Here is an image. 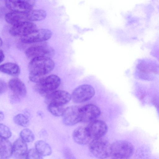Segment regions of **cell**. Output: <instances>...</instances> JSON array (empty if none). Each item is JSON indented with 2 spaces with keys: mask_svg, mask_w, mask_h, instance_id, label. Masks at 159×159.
<instances>
[{
  "mask_svg": "<svg viewBox=\"0 0 159 159\" xmlns=\"http://www.w3.org/2000/svg\"><path fill=\"white\" fill-rule=\"evenodd\" d=\"M54 61L50 57H40L31 59L29 63V79L34 82L39 83L45 75L54 68Z\"/></svg>",
  "mask_w": 159,
  "mask_h": 159,
  "instance_id": "6da1fadb",
  "label": "cell"
},
{
  "mask_svg": "<svg viewBox=\"0 0 159 159\" xmlns=\"http://www.w3.org/2000/svg\"><path fill=\"white\" fill-rule=\"evenodd\" d=\"M26 159H43L41 156L35 149H31L28 151Z\"/></svg>",
  "mask_w": 159,
  "mask_h": 159,
  "instance_id": "484cf974",
  "label": "cell"
},
{
  "mask_svg": "<svg viewBox=\"0 0 159 159\" xmlns=\"http://www.w3.org/2000/svg\"><path fill=\"white\" fill-rule=\"evenodd\" d=\"M27 12L12 11L7 13L5 16V20L8 23L13 25L21 22L28 21Z\"/></svg>",
  "mask_w": 159,
  "mask_h": 159,
  "instance_id": "2e32d148",
  "label": "cell"
},
{
  "mask_svg": "<svg viewBox=\"0 0 159 159\" xmlns=\"http://www.w3.org/2000/svg\"><path fill=\"white\" fill-rule=\"evenodd\" d=\"M48 104L64 106L71 99V95L67 92L62 90L54 91L46 95Z\"/></svg>",
  "mask_w": 159,
  "mask_h": 159,
  "instance_id": "30bf717a",
  "label": "cell"
},
{
  "mask_svg": "<svg viewBox=\"0 0 159 159\" xmlns=\"http://www.w3.org/2000/svg\"><path fill=\"white\" fill-rule=\"evenodd\" d=\"M35 149L42 156H47L52 153V149L49 145L43 140L37 141L35 144Z\"/></svg>",
  "mask_w": 159,
  "mask_h": 159,
  "instance_id": "ffe728a7",
  "label": "cell"
},
{
  "mask_svg": "<svg viewBox=\"0 0 159 159\" xmlns=\"http://www.w3.org/2000/svg\"><path fill=\"white\" fill-rule=\"evenodd\" d=\"M60 78L57 75H52L44 77L36 86V89L39 93L46 95L55 91L60 86Z\"/></svg>",
  "mask_w": 159,
  "mask_h": 159,
  "instance_id": "277c9868",
  "label": "cell"
},
{
  "mask_svg": "<svg viewBox=\"0 0 159 159\" xmlns=\"http://www.w3.org/2000/svg\"><path fill=\"white\" fill-rule=\"evenodd\" d=\"M63 152L65 159H76L69 148H65L63 149Z\"/></svg>",
  "mask_w": 159,
  "mask_h": 159,
  "instance_id": "4316f807",
  "label": "cell"
},
{
  "mask_svg": "<svg viewBox=\"0 0 159 159\" xmlns=\"http://www.w3.org/2000/svg\"><path fill=\"white\" fill-rule=\"evenodd\" d=\"M35 3L33 0H7L5 4L12 11L25 12L32 10Z\"/></svg>",
  "mask_w": 159,
  "mask_h": 159,
  "instance_id": "7c38bea8",
  "label": "cell"
},
{
  "mask_svg": "<svg viewBox=\"0 0 159 159\" xmlns=\"http://www.w3.org/2000/svg\"><path fill=\"white\" fill-rule=\"evenodd\" d=\"M37 29L36 25L30 21L21 22L13 25L10 30L14 36H24Z\"/></svg>",
  "mask_w": 159,
  "mask_h": 159,
  "instance_id": "4fadbf2b",
  "label": "cell"
},
{
  "mask_svg": "<svg viewBox=\"0 0 159 159\" xmlns=\"http://www.w3.org/2000/svg\"><path fill=\"white\" fill-rule=\"evenodd\" d=\"M52 34V32L49 30L37 29L21 37V40L25 43L42 42L50 39Z\"/></svg>",
  "mask_w": 159,
  "mask_h": 159,
  "instance_id": "8992f818",
  "label": "cell"
},
{
  "mask_svg": "<svg viewBox=\"0 0 159 159\" xmlns=\"http://www.w3.org/2000/svg\"><path fill=\"white\" fill-rule=\"evenodd\" d=\"M13 153L12 146L7 139L0 137V156L2 159H8Z\"/></svg>",
  "mask_w": 159,
  "mask_h": 159,
  "instance_id": "ac0fdd59",
  "label": "cell"
},
{
  "mask_svg": "<svg viewBox=\"0 0 159 159\" xmlns=\"http://www.w3.org/2000/svg\"><path fill=\"white\" fill-rule=\"evenodd\" d=\"M21 139L25 142L30 143L34 139V135L33 132L29 129L26 128L22 130L20 133Z\"/></svg>",
  "mask_w": 159,
  "mask_h": 159,
  "instance_id": "603a6c76",
  "label": "cell"
},
{
  "mask_svg": "<svg viewBox=\"0 0 159 159\" xmlns=\"http://www.w3.org/2000/svg\"><path fill=\"white\" fill-rule=\"evenodd\" d=\"M0 71L13 76H17L20 72L19 66L16 64L8 62L0 65Z\"/></svg>",
  "mask_w": 159,
  "mask_h": 159,
  "instance_id": "d6986e66",
  "label": "cell"
},
{
  "mask_svg": "<svg viewBox=\"0 0 159 159\" xmlns=\"http://www.w3.org/2000/svg\"><path fill=\"white\" fill-rule=\"evenodd\" d=\"M95 89L89 84H83L76 88L73 91L71 98L74 102L80 103L87 101L94 95Z\"/></svg>",
  "mask_w": 159,
  "mask_h": 159,
  "instance_id": "5b68a950",
  "label": "cell"
},
{
  "mask_svg": "<svg viewBox=\"0 0 159 159\" xmlns=\"http://www.w3.org/2000/svg\"><path fill=\"white\" fill-rule=\"evenodd\" d=\"M91 139L103 137L107 131L106 124L100 120H94L90 122L86 127Z\"/></svg>",
  "mask_w": 159,
  "mask_h": 159,
  "instance_id": "9c48e42d",
  "label": "cell"
},
{
  "mask_svg": "<svg viewBox=\"0 0 159 159\" xmlns=\"http://www.w3.org/2000/svg\"><path fill=\"white\" fill-rule=\"evenodd\" d=\"M6 11L5 9L3 8L0 7V19L5 15V12Z\"/></svg>",
  "mask_w": 159,
  "mask_h": 159,
  "instance_id": "f546056e",
  "label": "cell"
},
{
  "mask_svg": "<svg viewBox=\"0 0 159 159\" xmlns=\"http://www.w3.org/2000/svg\"><path fill=\"white\" fill-rule=\"evenodd\" d=\"M7 89V85L3 80L0 79V95L5 93Z\"/></svg>",
  "mask_w": 159,
  "mask_h": 159,
  "instance_id": "83f0119b",
  "label": "cell"
},
{
  "mask_svg": "<svg viewBox=\"0 0 159 159\" xmlns=\"http://www.w3.org/2000/svg\"><path fill=\"white\" fill-rule=\"evenodd\" d=\"M46 12L41 9L32 10L27 12L28 21H37L44 19L46 17Z\"/></svg>",
  "mask_w": 159,
  "mask_h": 159,
  "instance_id": "44dd1931",
  "label": "cell"
},
{
  "mask_svg": "<svg viewBox=\"0 0 159 159\" xmlns=\"http://www.w3.org/2000/svg\"><path fill=\"white\" fill-rule=\"evenodd\" d=\"M14 121L17 125L24 127H26L29 125V119L21 114L16 116L14 118Z\"/></svg>",
  "mask_w": 159,
  "mask_h": 159,
  "instance_id": "cb8c5ba5",
  "label": "cell"
},
{
  "mask_svg": "<svg viewBox=\"0 0 159 159\" xmlns=\"http://www.w3.org/2000/svg\"><path fill=\"white\" fill-rule=\"evenodd\" d=\"M5 58V55L2 50L0 49V63L2 62Z\"/></svg>",
  "mask_w": 159,
  "mask_h": 159,
  "instance_id": "f1b7e54d",
  "label": "cell"
},
{
  "mask_svg": "<svg viewBox=\"0 0 159 159\" xmlns=\"http://www.w3.org/2000/svg\"><path fill=\"white\" fill-rule=\"evenodd\" d=\"M54 53L52 48L46 45H39L32 46L29 48L25 52L27 57L32 59L40 57H48L50 58Z\"/></svg>",
  "mask_w": 159,
  "mask_h": 159,
  "instance_id": "52a82bcc",
  "label": "cell"
},
{
  "mask_svg": "<svg viewBox=\"0 0 159 159\" xmlns=\"http://www.w3.org/2000/svg\"><path fill=\"white\" fill-rule=\"evenodd\" d=\"M80 107L75 106L68 107L65 109L63 115L64 124L67 126H72L81 122Z\"/></svg>",
  "mask_w": 159,
  "mask_h": 159,
  "instance_id": "8fae6325",
  "label": "cell"
},
{
  "mask_svg": "<svg viewBox=\"0 0 159 159\" xmlns=\"http://www.w3.org/2000/svg\"><path fill=\"white\" fill-rule=\"evenodd\" d=\"M3 44V42L2 40V39L0 37V47H1Z\"/></svg>",
  "mask_w": 159,
  "mask_h": 159,
  "instance_id": "1f68e13d",
  "label": "cell"
},
{
  "mask_svg": "<svg viewBox=\"0 0 159 159\" xmlns=\"http://www.w3.org/2000/svg\"><path fill=\"white\" fill-rule=\"evenodd\" d=\"M134 147L130 142L118 140L111 145V159H129L134 152Z\"/></svg>",
  "mask_w": 159,
  "mask_h": 159,
  "instance_id": "7a4b0ae2",
  "label": "cell"
},
{
  "mask_svg": "<svg viewBox=\"0 0 159 159\" xmlns=\"http://www.w3.org/2000/svg\"><path fill=\"white\" fill-rule=\"evenodd\" d=\"M11 135L10 129L6 125L0 123V137L7 139Z\"/></svg>",
  "mask_w": 159,
  "mask_h": 159,
  "instance_id": "d4e9b609",
  "label": "cell"
},
{
  "mask_svg": "<svg viewBox=\"0 0 159 159\" xmlns=\"http://www.w3.org/2000/svg\"><path fill=\"white\" fill-rule=\"evenodd\" d=\"M81 122H90L95 120L101 114V110L96 105L89 104L80 108Z\"/></svg>",
  "mask_w": 159,
  "mask_h": 159,
  "instance_id": "ba28073f",
  "label": "cell"
},
{
  "mask_svg": "<svg viewBox=\"0 0 159 159\" xmlns=\"http://www.w3.org/2000/svg\"><path fill=\"white\" fill-rule=\"evenodd\" d=\"M72 137L76 143L81 145L87 144L91 139L87 127L83 126L75 129L73 132Z\"/></svg>",
  "mask_w": 159,
  "mask_h": 159,
  "instance_id": "5bb4252c",
  "label": "cell"
},
{
  "mask_svg": "<svg viewBox=\"0 0 159 159\" xmlns=\"http://www.w3.org/2000/svg\"><path fill=\"white\" fill-rule=\"evenodd\" d=\"M10 89L14 94L19 97H24L26 94L27 90L24 84L19 79L14 78L9 82Z\"/></svg>",
  "mask_w": 159,
  "mask_h": 159,
  "instance_id": "9a60e30c",
  "label": "cell"
},
{
  "mask_svg": "<svg viewBox=\"0 0 159 159\" xmlns=\"http://www.w3.org/2000/svg\"><path fill=\"white\" fill-rule=\"evenodd\" d=\"M4 118V115L3 113L0 111V121L2 120Z\"/></svg>",
  "mask_w": 159,
  "mask_h": 159,
  "instance_id": "4dcf8cb0",
  "label": "cell"
},
{
  "mask_svg": "<svg viewBox=\"0 0 159 159\" xmlns=\"http://www.w3.org/2000/svg\"><path fill=\"white\" fill-rule=\"evenodd\" d=\"M48 109L52 114L56 116H62L65 110L63 106L52 104H48Z\"/></svg>",
  "mask_w": 159,
  "mask_h": 159,
  "instance_id": "7402d4cb",
  "label": "cell"
},
{
  "mask_svg": "<svg viewBox=\"0 0 159 159\" xmlns=\"http://www.w3.org/2000/svg\"></svg>",
  "mask_w": 159,
  "mask_h": 159,
  "instance_id": "d6a6232c",
  "label": "cell"
},
{
  "mask_svg": "<svg viewBox=\"0 0 159 159\" xmlns=\"http://www.w3.org/2000/svg\"><path fill=\"white\" fill-rule=\"evenodd\" d=\"M12 151L14 156L18 158L23 157L28 152V147L26 143L21 139H17L12 146Z\"/></svg>",
  "mask_w": 159,
  "mask_h": 159,
  "instance_id": "e0dca14e",
  "label": "cell"
},
{
  "mask_svg": "<svg viewBox=\"0 0 159 159\" xmlns=\"http://www.w3.org/2000/svg\"><path fill=\"white\" fill-rule=\"evenodd\" d=\"M89 148L91 153L99 159H105L110 156L111 145L104 137L92 139Z\"/></svg>",
  "mask_w": 159,
  "mask_h": 159,
  "instance_id": "3957f363",
  "label": "cell"
}]
</instances>
